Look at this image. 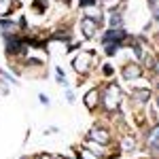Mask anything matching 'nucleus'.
Masks as SVG:
<instances>
[{"instance_id":"1","label":"nucleus","mask_w":159,"mask_h":159,"mask_svg":"<svg viewBox=\"0 0 159 159\" xmlns=\"http://www.w3.org/2000/svg\"><path fill=\"white\" fill-rule=\"evenodd\" d=\"M119 100H121V91L117 85H108L104 89V106L108 110H115L119 106Z\"/></svg>"},{"instance_id":"2","label":"nucleus","mask_w":159,"mask_h":159,"mask_svg":"<svg viewBox=\"0 0 159 159\" xmlns=\"http://www.w3.org/2000/svg\"><path fill=\"white\" fill-rule=\"evenodd\" d=\"M81 28H83L85 36H93V34H96V30H98V21H96V19H89V17H85V19L81 21Z\"/></svg>"},{"instance_id":"3","label":"nucleus","mask_w":159,"mask_h":159,"mask_svg":"<svg viewBox=\"0 0 159 159\" xmlns=\"http://www.w3.org/2000/svg\"><path fill=\"white\" fill-rule=\"evenodd\" d=\"M89 136H91V140H96V142H108V134H106L104 129H98V127H93V129L89 132Z\"/></svg>"},{"instance_id":"4","label":"nucleus","mask_w":159,"mask_h":159,"mask_svg":"<svg viewBox=\"0 0 159 159\" xmlns=\"http://www.w3.org/2000/svg\"><path fill=\"white\" fill-rule=\"evenodd\" d=\"M87 64H89V55H79L76 60H74V68L79 70V72H83V70H87Z\"/></svg>"},{"instance_id":"5","label":"nucleus","mask_w":159,"mask_h":159,"mask_svg":"<svg viewBox=\"0 0 159 159\" xmlns=\"http://www.w3.org/2000/svg\"><path fill=\"white\" fill-rule=\"evenodd\" d=\"M123 76H125V79H134V76H140V68H138V66H127V68L123 70Z\"/></svg>"},{"instance_id":"6","label":"nucleus","mask_w":159,"mask_h":159,"mask_svg":"<svg viewBox=\"0 0 159 159\" xmlns=\"http://www.w3.org/2000/svg\"><path fill=\"white\" fill-rule=\"evenodd\" d=\"M85 100H87V106H89V108H93V106H96V100H98V89H93V91H89Z\"/></svg>"},{"instance_id":"7","label":"nucleus","mask_w":159,"mask_h":159,"mask_svg":"<svg viewBox=\"0 0 159 159\" xmlns=\"http://www.w3.org/2000/svg\"><path fill=\"white\" fill-rule=\"evenodd\" d=\"M13 7V0H0V15H7Z\"/></svg>"},{"instance_id":"8","label":"nucleus","mask_w":159,"mask_h":159,"mask_svg":"<svg viewBox=\"0 0 159 159\" xmlns=\"http://www.w3.org/2000/svg\"><path fill=\"white\" fill-rule=\"evenodd\" d=\"M134 98L140 100V102H144V100H148V91L144 89V91H134Z\"/></svg>"},{"instance_id":"9","label":"nucleus","mask_w":159,"mask_h":159,"mask_svg":"<svg viewBox=\"0 0 159 159\" xmlns=\"http://www.w3.org/2000/svg\"><path fill=\"white\" fill-rule=\"evenodd\" d=\"M151 144H159V125L151 132Z\"/></svg>"},{"instance_id":"10","label":"nucleus","mask_w":159,"mask_h":159,"mask_svg":"<svg viewBox=\"0 0 159 159\" xmlns=\"http://www.w3.org/2000/svg\"><path fill=\"white\" fill-rule=\"evenodd\" d=\"M110 25H112V28L121 25V15H112V19H110Z\"/></svg>"},{"instance_id":"11","label":"nucleus","mask_w":159,"mask_h":159,"mask_svg":"<svg viewBox=\"0 0 159 159\" xmlns=\"http://www.w3.org/2000/svg\"><path fill=\"white\" fill-rule=\"evenodd\" d=\"M81 159H98V157H93L89 151H83V153H81Z\"/></svg>"},{"instance_id":"12","label":"nucleus","mask_w":159,"mask_h":159,"mask_svg":"<svg viewBox=\"0 0 159 159\" xmlns=\"http://www.w3.org/2000/svg\"><path fill=\"white\" fill-rule=\"evenodd\" d=\"M132 147H134V140H132V138H127V140L123 142V148H132Z\"/></svg>"},{"instance_id":"13","label":"nucleus","mask_w":159,"mask_h":159,"mask_svg":"<svg viewBox=\"0 0 159 159\" xmlns=\"http://www.w3.org/2000/svg\"><path fill=\"white\" fill-rule=\"evenodd\" d=\"M81 4H83V7H93L96 0H81Z\"/></svg>"},{"instance_id":"14","label":"nucleus","mask_w":159,"mask_h":159,"mask_svg":"<svg viewBox=\"0 0 159 159\" xmlns=\"http://www.w3.org/2000/svg\"><path fill=\"white\" fill-rule=\"evenodd\" d=\"M155 70H157V74H159V61H157V64H155Z\"/></svg>"},{"instance_id":"15","label":"nucleus","mask_w":159,"mask_h":159,"mask_svg":"<svg viewBox=\"0 0 159 159\" xmlns=\"http://www.w3.org/2000/svg\"><path fill=\"white\" fill-rule=\"evenodd\" d=\"M55 159H64V157H55Z\"/></svg>"}]
</instances>
